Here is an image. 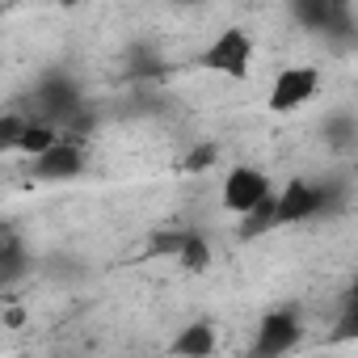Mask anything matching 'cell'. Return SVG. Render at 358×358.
Instances as JSON below:
<instances>
[{
  "instance_id": "6da1fadb",
  "label": "cell",
  "mask_w": 358,
  "mask_h": 358,
  "mask_svg": "<svg viewBox=\"0 0 358 358\" xmlns=\"http://www.w3.org/2000/svg\"><path fill=\"white\" fill-rule=\"evenodd\" d=\"M291 17L299 30L324 38V47L337 55L354 51L358 43V22H354L350 0H291Z\"/></svg>"
},
{
  "instance_id": "7a4b0ae2",
  "label": "cell",
  "mask_w": 358,
  "mask_h": 358,
  "mask_svg": "<svg viewBox=\"0 0 358 358\" xmlns=\"http://www.w3.org/2000/svg\"><path fill=\"white\" fill-rule=\"evenodd\" d=\"M199 64H203L207 72H220V76L245 80L249 68H253V38H249L241 26H228L224 34L211 38V47L199 55Z\"/></svg>"
},
{
  "instance_id": "3957f363",
  "label": "cell",
  "mask_w": 358,
  "mask_h": 358,
  "mask_svg": "<svg viewBox=\"0 0 358 358\" xmlns=\"http://www.w3.org/2000/svg\"><path fill=\"white\" fill-rule=\"evenodd\" d=\"M34 106H38V118L64 127V122L85 106V93H80L76 76H68V72H47V76L38 80V89H34Z\"/></svg>"
},
{
  "instance_id": "277c9868",
  "label": "cell",
  "mask_w": 358,
  "mask_h": 358,
  "mask_svg": "<svg viewBox=\"0 0 358 358\" xmlns=\"http://www.w3.org/2000/svg\"><path fill=\"white\" fill-rule=\"evenodd\" d=\"M316 89H320V72L312 64H295V68H282L274 76L266 106H270V114H291V110L308 106L316 97Z\"/></svg>"
},
{
  "instance_id": "5b68a950",
  "label": "cell",
  "mask_w": 358,
  "mask_h": 358,
  "mask_svg": "<svg viewBox=\"0 0 358 358\" xmlns=\"http://www.w3.org/2000/svg\"><path fill=\"white\" fill-rule=\"evenodd\" d=\"M303 337V324H299V312L295 308H274L262 316L257 324V337H253V354L257 358H278V354H291Z\"/></svg>"
},
{
  "instance_id": "8992f818",
  "label": "cell",
  "mask_w": 358,
  "mask_h": 358,
  "mask_svg": "<svg viewBox=\"0 0 358 358\" xmlns=\"http://www.w3.org/2000/svg\"><path fill=\"white\" fill-rule=\"evenodd\" d=\"M85 164H89V156H85V143L80 139H55L47 152H38L34 156V177L38 182H72V177H80L85 173Z\"/></svg>"
},
{
  "instance_id": "52a82bcc",
  "label": "cell",
  "mask_w": 358,
  "mask_h": 358,
  "mask_svg": "<svg viewBox=\"0 0 358 358\" xmlns=\"http://www.w3.org/2000/svg\"><path fill=\"white\" fill-rule=\"evenodd\" d=\"M316 215H320V190H316V182L295 177V182H287L274 194V220H278V228L303 224V220H316Z\"/></svg>"
},
{
  "instance_id": "ba28073f",
  "label": "cell",
  "mask_w": 358,
  "mask_h": 358,
  "mask_svg": "<svg viewBox=\"0 0 358 358\" xmlns=\"http://www.w3.org/2000/svg\"><path fill=\"white\" fill-rule=\"evenodd\" d=\"M270 194V177L253 164H236L228 177H224V207L232 215H245L253 203H262Z\"/></svg>"
},
{
  "instance_id": "9c48e42d",
  "label": "cell",
  "mask_w": 358,
  "mask_h": 358,
  "mask_svg": "<svg viewBox=\"0 0 358 358\" xmlns=\"http://www.w3.org/2000/svg\"><path fill=\"white\" fill-rule=\"evenodd\" d=\"M122 72L131 85H160L164 80V55L156 43H131L122 51Z\"/></svg>"
},
{
  "instance_id": "30bf717a",
  "label": "cell",
  "mask_w": 358,
  "mask_h": 358,
  "mask_svg": "<svg viewBox=\"0 0 358 358\" xmlns=\"http://www.w3.org/2000/svg\"><path fill=\"white\" fill-rule=\"evenodd\" d=\"M173 354H190V358H207V354H215V329H211V320H194V324H186L182 333L173 337Z\"/></svg>"
},
{
  "instance_id": "8fae6325",
  "label": "cell",
  "mask_w": 358,
  "mask_h": 358,
  "mask_svg": "<svg viewBox=\"0 0 358 358\" xmlns=\"http://www.w3.org/2000/svg\"><path fill=\"white\" fill-rule=\"evenodd\" d=\"M274 228H278V220H274V190H270L262 203H253V207L241 215L236 236H241V241H257V236H266V232H274Z\"/></svg>"
},
{
  "instance_id": "7c38bea8",
  "label": "cell",
  "mask_w": 358,
  "mask_h": 358,
  "mask_svg": "<svg viewBox=\"0 0 358 358\" xmlns=\"http://www.w3.org/2000/svg\"><path fill=\"white\" fill-rule=\"evenodd\" d=\"M55 139H59V127H55V122H47V118H26L22 139H17V152L38 156V152H47Z\"/></svg>"
},
{
  "instance_id": "4fadbf2b",
  "label": "cell",
  "mask_w": 358,
  "mask_h": 358,
  "mask_svg": "<svg viewBox=\"0 0 358 358\" xmlns=\"http://www.w3.org/2000/svg\"><path fill=\"white\" fill-rule=\"evenodd\" d=\"M177 266L182 270H190V274H203V270H211V245H207V236L203 232H186V241H182V249H177Z\"/></svg>"
},
{
  "instance_id": "5bb4252c",
  "label": "cell",
  "mask_w": 358,
  "mask_h": 358,
  "mask_svg": "<svg viewBox=\"0 0 358 358\" xmlns=\"http://www.w3.org/2000/svg\"><path fill=\"white\" fill-rule=\"evenodd\" d=\"M320 135H324V143H329V148H337V152H350V148H354V139H358V118H354L350 110H341V114L324 118Z\"/></svg>"
},
{
  "instance_id": "9a60e30c",
  "label": "cell",
  "mask_w": 358,
  "mask_h": 358,
  "mask_svg": "<svg viewBox=\"0 0 358 358\" xmlns=\"http://www.w3.org/2000/svg\"><path fill=\"white\" fill-rule=\"evenodd\" d=\"M26 270H30V253H26V245H22V241H5V249H0V287L17 282Z\"/></svg>"
},
{
  "instance_id": "2e32d148",
  "label": "cell",
  "mask_w": 358,
  "mask_h": 358,
  "mask_svg": "<svg viewBox=\"0 0 358 358\" xmlns=\"http://www.w3.org/2000/svg\"><path fill=\"white\" fill-rule=\"evenodd\" d=\"M320 190V215H337L350 207V177H329V182H316Z\"/></svg>"
},
{
  "instance_id": "e0dca14e",
  "label": "cell",
  "mask_w": 358,
  "mask_h": 358,
  "mask_svg": "<svg viewBox=\"0 0 358 358\" xmlns=\"http://www.w3.org/2000/svg\"><path fill=\"white\" fill-rule=\"evenodd\" d=\"M215 160H220V143L207 139V143H194L182 160H177V169H182V173H207Z\"/></svg>"
},
{
  "instance_id": "ac0fdd59",
  "label": "cell",
  "mask_w": 358,
  "mask_h": 358,
  "mask_svg": "<svg viewBox=\"0 0 358 358\" xmlns=\"http://www.w3.org/2000/svg\"><path fill=\"white\" fill-rule=\"evenodd\" d=\"M186 232H190V228H160V232H152L148 257H177V249H182Z\"/></svg>"
},
{
  "instance_id": "d6986e66",
  "label": "cell",
  "mask_w": 358,
  "mask_h": 358,
  "mask_svg": "<svg viewBox=\"0 0 358 358\" xmlns=\"http://www.w3.org/2000/svg\"><path fill=\"white\" fill-rule=\"evenodd\" d=\"M22 127H26V114H0V152H17Z\"/></svg>"
},
{
  "instance_id": "ffe728a7",
  "label": "cell",
  "mask_w": 358,
  "mask_h": 358,
  "mask_svg": "<svg viewBox=\"0 0 358 358\" xmlns=\"http://www.w3.org/2000/svg\"><path fill=\"white\" fill-rule=\"evenodd\" d=\"M341 329H337V337H358V291H345V299H341V320H337Z\"/></svg>"
},
{
  "instance_id": "44dd1931",
  "label": "cell",
  "mask_w": 358,
  "mask_h": 358,
  "mask_svg": "<svg viewBox=\"0 0 358 358\" xmlns=\"http://www.w3.org/2000/svg\"><path fill=\"white\" fill-rule=\"evenodd\" d=\"M51 274H68V278H76V274H85V266L72 262V253H59V257L51 262Z\"/></svg>"
},
{
  "instance_id": "7402d4cb",
  "label": "cell",
  "mask_w": 358,
  "mask_h": 358,
  "mask_svg": "<svg viewBox=\"0 0 358 358\" xmlns=\"http://www.w3.org/2000/svg\"><path fill=\"white\" fill-rule=\"evenodd\" d=\"M5 324H9V329H22V324H26V308H9V312H5Z\"/></svg>"
},
{
  "instance_id": "603a6c76",
  "label": "cell",
  "mask_w": 358,
  "mask_h": 358,
  "mask_svg": "<svg viewBox=\"0 0 358 358\" xmlns=\"http://www.w3.org/2000/svg\"><path fill=\"white\" fill-rule=\"evenodd\" d=\"M59 5H64V9H72V5H80V0H59Z\"/></svg>"
},
{
  "instance_id": "cb8c5ba5",
  "label": "cell",
  "mask_w": 358,
  "mask_h": 358,
  "mask_svg": "<svg viewBox=\"0 0 358 358\" xmlns=\"http://www.w3.org/2000/svg\"><path fill=\"white\" fill-rule=\"evenodd\" d=\"M5 241H9V232H5V228H0V249H5Z\"/></svg>"
},
{
  "instance_id": "d4e9b609",
  "label": "cell",
  "mask_w": 358,
  "mask_h": 358,
  "mask_svg": "<svg viewBox=\"0 0 358 358\" xmlns=\"http://www.w3.org/2000/svg\"><path fill=\"white\" fill-rule=\"evenodd\" d=\"M173 5H199V0H173Z\"/></svg>"
}]
</instances>
